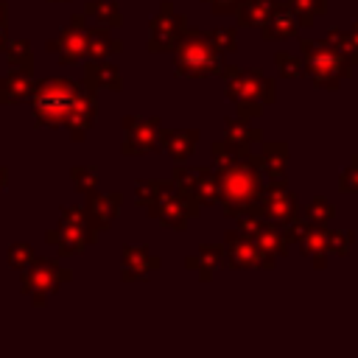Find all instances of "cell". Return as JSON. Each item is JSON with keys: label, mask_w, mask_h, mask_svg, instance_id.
Returning a JSON list of instances; mask_svg holds the SVG:
<instances>
[{"label": "cell", "mask_w": 358, "mask_h": 358, "mask_svg": "<svg viewBox=\"0 0 358 358\" xmlns=\"http://www.w3.org/2000/svg\"><path fill=\"white\" fill-rule=\"evenodd\" d=\"M305 76L313 78L322 90H338V81L352 73V64L324 39H302Z\"/></svg>", "instance_id": "cell-5"}, {"label": "cell", "mask_w": 358, "mask_h": 358, "mask_svg": "<svg viewBox=\"0 0 358 358\" xmlns=\"http://www.w3.org/2000/svg\"><path fill=\"white\" fill-rule=\"evenodd\" d=\"M8 187V168L6 165H0V193Z\"/></svg>", "instance_id": "cell-42"}, {"label": "cell", "mask_w": 358, "mask_h": 358, "mask_svg": "<svg viewBox=\"0 0 358 358\" xmlns=\"http://www.w3.org/2000/svg\"><path fill=\"white\" fill-rule=\"evenodd\" d=\"M84 14H87V20H95V22L103 25V28H117V25H123V17H120V8H117L115 0H90V3L84 6Z\"/></svg>", "instance_id": "cell-27"}, {"label": "cell", "mask_w": 358, "mask_h": 358, "mask_svg": "<svg viewBox=\"0 0 358 358\" xmlns=\"http://www.w3.org/2000/svg\"><path fill=\"white\" fill-rule=\"evenodd\" d=\"M299 213H302V218H305V221L319 224V227L330 224V221H333V215H336V210H333V204H330L327 199H313V201H310V204H305Z\"/></svg>", "instance_id": "cell-32"}, {"label": "cell", "mask_w": 358, "mask_h": 358, "mask_svg": "<svg viewBox=\"0 0 358 358\" xmlns=\"http://www.w3.org/2000/svg\"><path fill=\"white\" fill-rule=\"evenodd\" d=\"M48 3H70V0H48Z\"/></svg>", "instance_id": "cell-45"}, {"label": "cell", "mask_w": 358, "mask_h": 358, "mask_svg": "<svg viewBox=\"0 0 358 358\" xmlns=\"http://www.w3.org/2000/svg\"><path fill=\"white\" fill-rule=\"evenodd\" d=\"M210 157H213V168L221 173L224 168H229V165H235L241 159H249V148H241V145H235V143H229L224 137V140L210 145Z\"/></svg>", "instance_id": "cell-26"}, {"label": "cell", "mask_w": 358, "mask_h": 358, "mask_svg": "<svg viewBox=\"0 0 358 358\" xmlns=\"http://www.w3.org/2000/svg\"><path fill=\"white\" fill-rule=\"evenodd\" d=\"M196 171H199V168H187L185 162H179V168L173 171V185H176L179 190L190 193V187H193V182H196Z\"/></svg>", "instance_id": "cell-40"}, {"label": "cell", "mask_w": 358, "mask_h": 358, "mask_svg": "<svg viewBox=\"0 0 358 358\" xmlns=\"http://www.w3.org/2000/svg\"><path fill=\"white\" fill-rule=\"evenodd\" d=\"M120 201H123V193H90L87 196V204H84V213H87V221L95 227V232H103L112 227V221L117 218L120 213Z\"/></svg>", "instance_id": "cell-14"}, {"label": "cell", "mask_w": 358, "mask_h": 358, "mask_svg": "<svg viewBox=\"0 0 358 358\" xmlns=\"http://www.w3.org/2000/svg\"><path fill=\"white\" fill-rule=\"evenodd\" d=\"M224 129H227V140H229V143H235V145H241V148H252L255 143H260V140H263L260 129L249 126V120H246V117L227 120V123H224Z\"/></svg>", "instance_id": "cell-28"}, {"label": "cell", "mask_w": 358, "mask_h": 358, "mask_svg": "<svg viewBox=\"0 0 358 358\" xmlns=\"http://www.w3.org/2000/svg\"><path fill=\"white\" fill-rule=\"evenodd\" d=\"M257 213L266 221L280 224V227H288L299 215L296 196L288 190L285 179H274V182H266L263 185V193H260V201H257Z\"/></svg>", "instance_id": "cell-9"}, {"label": "cell", "mask_w": 358, "mask_h": 358, "mask_svg": "<svg viewBox=\"0 0 358 358\" xmlns=\"http://www.w3.org/2000/svg\"><path fill=\"white\" fill-rule=\"evenodd\" d=\"M196 140H199V131H193V129H162V134H159V148H162L173 162H185V159L190 157Z\"/></svg>", "instance_id": "cell-20"}, {"label": "cell", "mask_w": 358, "mask_h": 358, "mask_svg": "<svg viewBox=\"0 0 358 358\" xmlns=\"http://www.w3.org/2000/svg\"><path fill=\"white\" fill-rule=\"evenodd\" d=\"M87 14H73L70 25L62 28L59 36L48 42V50L56 53L62 64H78L81 59H87Z\"/></svg>", "instance_id": "cell-11"}, {"label": "cell", "mask_w": 358, "mask_h": 358, "mask_svg": "<svg viewBox=\"0 0 358 358\" xmlns=\"http://www.w3.org/2000/svg\"><path fill=\"white\" fill-rule=\"evenodd\" d=\"M123 45L109 34V28L103 25H92L87 28V56L90 59H109L112 53H117Z\"/></svg>", "instance_id": "cell-24"}, {"label": "cell", "mask_w": 358, "mask_h": 358, "mask_svg": "<svg viewBox=\"0 0 358 358\" xmlns=\"http://www.w3.org/2000/svg\"><path fill=\"white\" fill-rule=\"evenodd\" d=\"M227 78V98L235 103L238 117H257L266 103L274 101V81L257 70H241L235 64H224L221 73Z\"/></svg>", "instance_id": "cell-3"}, {"label": "cell", "mask_w": 358, "mask_h": 358, "mask_svg": "<svg viewBox=\"0 0 358 358\" xmlns=\"http://www.w3.org/2000/svg\"><path fill=\"white\" fill-rule=\"evenodd\" d=\"M274 6H277V0H241L235 8L238 25H243V28L263 25L268 20V14L274 11Z\"/></svg>", "instance_id": "cell-25"}, {"label": "cell", "mask_w": 358, "mask_h": 358, "mask_svg": "<svg viewBox=\"0 0 358 358\" xmlns=\"http://www.w3.org/2000/svg\"><path fill=\"white\" fill-rule=\"evenodd\" d=\"M210 39H213V45H215L221 53H232V50L238 48L235 28H215V31H210Z\"/></svg>", "instance_id": "cell-37"}, {"label": "cell", "mask_w": 358, "mask_h": 358, "mask_svg": "<svg viewBox=\"0 0 358 358\" xmlns=\"http://www.w3.org/2000/svg\"><path fill=\"white\" fill-rule=\"evenodd\" d=\"M288 6L296 11V17L302 20V25H310L313 17H322L327 11L324 0H288Z\"/></svg>", "instance_id": "cell-33"}, {"label": "cell", "mask_w": 358, "mask_h": 358, "mask_svg": "<svg viewBox=\"0 0 358 358\" xmlns=\"http://www.w3.org/2000/svg\"><path fill=\"white\" fill-rule=\"evenodd\" d=\"M338 187L344 193H355L358 190V154L350 159V165L341 171V179H338Z\"/></svg>", "instance_id": "cell-39"}, {"label": "cell", "mask_w": 358, "mask_h": 358, "mask_svg": "<svg viewBox=\"0 0 358 358\" xmlns=\"http://www.w3.org/2000/svg\"><path fill=\"white\" fill-rule=\"evenodd\" d=\"M199 207L201 204L190 193L179 190L173 182H162V190L157 201L148 207V215L157 218L168 229H187V224L199 215Z\"/></svg>", "instance_id": "cell-8"}, {"label": "cell", "mask_w": 358, "mask_h": 358, "mask_svg": "<svg viewBox=\"0 0 358 358\" xmlns=\"http://www.w3.org/2000/svg\"><path fill=\"white\" fill-rule=\"evenodd\" d=\"M355 238H358V232H355Z\"/></svg>", "instance_id": "cell-47"}, {"label": "cell", "mask_w": 358, "mask_h": 358, "mask_svg": "<svg viewBox=\"0 0 358 358\" xmlns=\"http://www.w3.org/2000/svg\"><path fill=\"white\" fill-rule=\"evenodd\" d=\"M299 28H302V20L296 17V11L288 3H277L274 11L268 14V20L263 22V39H268V42L291 39V36H296Z\"/></svg>", "instance_id": "cell-17"}, {"label": "cell", "mask_w": 358, "mask_h": 358, "mask_svg": "<svg viewBox=\"0 0 358 358\" xmlns=\"http://www.w3.org/2000/svg\"><path fill=\"white\" fill-rule=\"evenodd\" d=\"M6 260H8L11 268L22 271L25 266H31L36 260V255H34V246L31 243H11L8 252H6Z\"/></svg>", "instance_id": "cell-34"}, {"label": "cell", "mask_w": 358, "mask_h": 358, "mask_svg": "<svg viewBox=\"0 0 358 358\" xmlns=\"http://www.w3.org/2000/svg\"><path fill=\"white\" fill-rule=\"evenodd\" d=\"M159 268V257L148 252V246H126L120 257V277L126 282L131 280H145Z\"/></svg>", "instance_id": "cell-16"}, {"label": "cell", "mask_w": 358, "mask_h": 358, "mask_svg": "<svg viewBox=\"0 0 358 358\" xmlns=\"http://www.w3.org/2000/svg\"><path fill=\"white\" fill-rule=\"evenodd\" d=\"M227 255H224V246L221 243H204L199 246L196 255L187 257V268H193L199 274V280H213V274L224 266Z\"/></svg>", "instance_id": "cell-21"}, {"label": "cell", "mask_w": 358, "mask_h": 358, "mask_svg": "<svg viewBox=\"0 0 358 358\" xmlns=\"http://www.w3.org/2000/svg\"><path fill=\"white\" fill-rule=\"evenodd\" d=\"M327 42H330L350 64H358V39L352 36V31L344 34V31H338V28H330V31H327Z\"/></svg>", "instance_id": "cell-29"}, {"label": "cell", "mask_w": 358, "mask_h": 358, "mask_svg": "<svg viewBox=\"0 0 358 358\" xmlns=\"http://www.w3.org/2000/svg\"><path fill=\"white\" fill-rule=\"evenodd\" d=\"M288 162V145L285 143H260V154L255 157V165L266 176V182L282 179Z\"/></svg>", "instance_id": "cell-19"}, {"label": "cell", "mask_w": 358, "mask_h": 358, "mask_svg": "<svg viewBox=\"0 0 358 358\" xmlns=\"http://www.w3.org/2000/svg\"><path fill=\"white\" fill-rule=\"evenodd\" d=\"M70 280H73V271L64 268L59 260H48V257H36L31 266L20 271V288L34 302V308H45L48 299Z\"/></svg>", "instance_id": "cell-6"}, {"label": "cell", "mask_w": 358, "mask_h": 358, "mask_svg": "<svg viewBox=\"0 0 358 358\" xmlns=\"http://www.w3.org/2000/svg\"><path fill=\"white\" fill-rule=\"evenodd\" d=\"M34 87H36V81H34L31 67H8V73L0 76V101H3V106L28 101Z\"/></svg>", "instance_id": "cell-15"}, {"label": "cell", "mask_w": 358, "mask_h": 358, "mask_svg": "<svg viewBox=\"0 0 358 358\" xmlns=\"http://www.w3.org/2000/svg\"><path fill=\"white\" fill-rule=\"evenodd\" d=\"M159 134H162V123L159 117H123V143L120 151L123 154H145L159 148Z\"/></svg>", "instance_id": "cell-13"}, {"label": "cell", "mask_w": 358, "mask_h": 358, "mask_svg": "<svg viewBox=\"0 0 358 358\" xmlns=\"http://www.w3.org/2000/svg\"><path fill=\"white\" fill-rule=\"evenodd\" d=\"M224 255H227L229 268H271L274 266V257L266 255L257 246V241L252 235H246L243 229H238V227L227 232Z\"/></svg>", "instance_id": "cell-10"}, {"label": "cell", "mask_w": 358, "mask_h": 358, "mask_svg": "<svg viewBox=\"0 0 358 358\" xmlns=\"http://www.w3.org/2000/svg\"><path fill=\"white\" fill-rule=\"evenodd\" d=\"M6 59H8V67H34L31 42H28V39H8Z\"/></svg>", "instance_id": "cell-30"}, {"label": "cell", "mask_w": 358, "mask_h": 358, "mask_svg": "<svg viewBox=\"0 0 358 358\" xmlns=\"http://www.w3.org/2000/svg\"><path fill=\"white\" fill-rule=\"evenodd\" d=\"M92 123H95V95H92V90H87L84 98L78 101V106L73 109L70 120L64 123V129L70 131V140L78 143V140L87 137V131L92 129Z\"/></svg>", "instance_id": "cell-22"}, {"label": "cell", "mask_w": 358, "mask_h": 358, "mask_svg": "<svg viewBox=\"0 0 358 358\" xmlns=\"http://www.w3.org/2000/svg\"><path fill=\"white\" fill-rule=\"evenodd\" d=\"M190 196L199 204H218L221 201V173L215 168H199Z\"/></svg>", "instance_id": "cell-23"}, {"label": "cell", "mask_w": 358, "mask_h": 358, "mask_svg": "<svg viewBox=\"0 0 358 358\" xmlns=\"http://www.w3.org/2000/svg\"><path fill=\"white\" fill-rule=\"evenodd\" d=\"M159 190H162V182H143V185H137L134 199H137V204H140V207H145V210H148V207L157 201Z\"/></svg>", "instance_id": "cell-38"}, {"label": "cell", "mask_w": 358, "mask_h": 358, "mask_svg": "<svg viewBox=\"0 0 358 358\" xmlns=\"http://www.w3.org/2000/svg\"><path fill=\"white\" fill-rule=\"evenodd\" d=\"M204 3L213 8V14H232L241 0H204Z\"/></svg>", "instance_id": "cell-41"}, {"label": "cell", "mask_w": 358, "mask_h": 358, "mask_svg": "<svg viewBox=\"0 0 358 358\" xmlns=\"http://www.w3.org/2000/svg\"><path fill=\"white\" fill-rule=\"evenodd\" d=\"M84 87L92 90V92H98V90L117 92V90H123V76H120V70L115 64H109L103 59H92L84 67Z\"/></svg>", "instance_id": "cell-18"}, {"label": "cell", "mask_w": 358, "mask_h": 358, "mask_svg": "<svg viewBox=\"0 0 358 358\" xmlns=\"http://www.w3.org/2000/svg\"><path fill=\"white\" fill-rule=\"evenodd\" d=\"M185 28H187L185 25V14H176V8L171 3H162L159 6V14L148 25V50L151 53L173 50V45L185 34Z\"/></svg>", "instance_id": "cell-12"}, {"label": "cell", "mask_w": 358, "mask_h": 358, "mask_svg": "<svg viewBox=\"0 0 358 358\" xmlns=\"http://www.w3.org/2000/svg\"><path fill=\"white\" fill-rule=\"evenodd\" d=\"M352 36L358 39V20H355V25H352Z\"/></svg>", "instance_id": "cell-44"}, {"label": "cell", "mask_w": 358, "mask_h": 358, "mask_svg": "<svg viewBox=\"0 0 358 358\" xmlns=\"http://www.w3.org/2000/svg\"><path fill=\"white\" fill-rule=\"evenodd\" d=\"M0 106H3V101H0Z\"/></svg>", "instance_id": "cell-46"}, {"label": "cell", "mask_w": 358, "mask_h": 358, "mask_svg": "<svg viewBox=\"0 0 358 358\" xmlns=\"http://www.w3.org/2000/svg\"><path fill=\"white\" fill-rule=\"evenodd\" d=\"M70 176H73V187H76L81 196L95 193V187H98V168H95V165H76V168L70 171Z\"/></svg>", "instance_id": "cell-31"}, {"label": "cell", "mask_w": 358, "mask_h": 358, "mask_svg": "<svg viewBox=\"0 0 358 358\" xmlns=\"http://www.w3.org/2000/svg\"><path fill=\"white\" fill-rule=\"evenodd\" d=\"M274 64H277L280 76H285V78H302V76H305V62L296 59V56L277 53V56H274Z\"/></svg>", "instance_id": "cell-35"}, {"label": "cell", "mask_w": 358, "mask_h": 358, "mask_svg": "<svg viewBox=\"0 0 358 358\" xmlns=\"http://www.w3.org/2000/svg\"><path fill=\"white\" fill-rule=\"evenodd\" d=\"M221 50L213 45L210 31L185 28L179 42L173 45V70L185 78H207L221 73Z\"/></svg>", "instance_id": "cell-4"}, {"label": "cell", "mask_w": 358, "mask_h": 358, "mask_svg": "<svg viewBox=\"0 0 358 358\" xmlns=\"http://www.w3.org/2000/svg\"><path fill=\"white\" fill-rule=\"evenodd\" d=\"M8 48V28H0V53H6Z\"/></svg>", "instance_id": "cell-43"}, {"label": "cell", "mask_w": 358, "mask_h": 358, "mask_svg": "<svg viewBox=\"0 0 358 358\" xmlns=\"http://www.w3.org/2000/svg\"><path fill=\"white\" fill-rule=\"evenodd\" d=\"M263 193V173L255 159H241L221 171V204L229 218L257 210Z\"/></svg>", "instance_id": "cell-2"}, {"label": "cell", "mask_w": 358, "mask_h": 358, "mask_svg": "<svg viewBox=\"0 0 358 358\" xmlns=\"http://www.w3.org/2000/svg\"><path fill=\"white\" fill-rule=\"evenodd\" d=\"M84 92H87L84 84H78L73 78H62V76L36 81V87H34V92L28 98L36 126L62 129L70 120V115L78 106V101L84 98Z\"/></svg>", "instance_id": "cell-1"}, {"label": "cell", "mask_w": 358, "mask_h": 358, "mask_svg": "<svg viewBox=\"0 0 358 358\" xmlns=\"http://www.w3.org/2000/svg\"><path fill=\"white\" fill-rule=\"evenodd\" d=\"M95 238H98V232H95V227L87 221L84 207H62L59 224L45 232V241H48L50 246H56V252H59L62 257H70V255L84 252Z\"/></svg>", "instance_id": "cell-7"}, {"label": "cell", "mask_w": 358, "mask_h": 358, "mask_svg": "<svg viewBox=\"0 0 358 358\" xmlns=\"http://www.w3.org/2000/svg\"><path fill=\"white\" fill-rule=\"evenodd\" d=\"M352 238H355V232H350V229L327 232V252H336V255L347 257L350 255V246H352Z\"/></svg>", "instance_id": "cell-36"}]
</instances>
